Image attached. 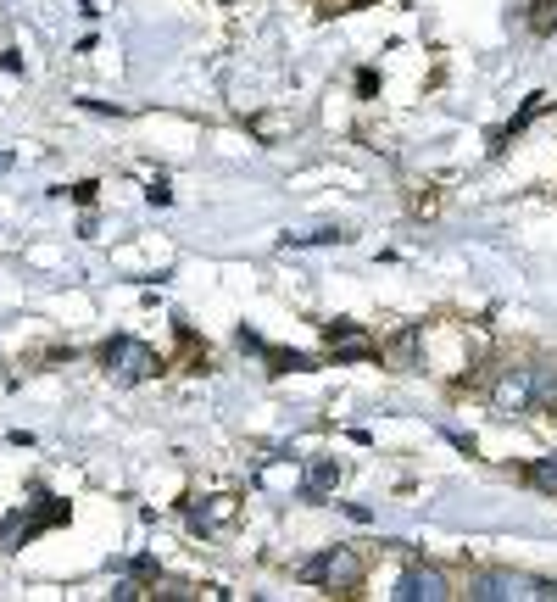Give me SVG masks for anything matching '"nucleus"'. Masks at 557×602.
<instances>
[{
    "instance_id": "1",
    "label": "nucleus",
    "mask_w": 557,
    "mask_h": 602,
    "mask_svg": "<svg viewBox=\"0 0 557 602\" xmlns=\"http://www.w3.org/2000/svg\"><path fill=\"white\" fill-rule=\"evenodd\" d=\"M101 363H106V374H112L117 385H140V380H151L156 368V352L151 346H140V341H129V335H117V341H106L101 346Z\"/></svg>"
},
{
    "instance_id": "11",
    "label": "nucleus",
    "mask_w": 557,
    "mask_h": 602,
    "mask_svg": "<svg viewBox=\"0 0 557 602\" xmlns=\"http://www.w3.org/2000/svg\"><path fill=\"white\" fill-rule=\"evenodd\" d=\"M557 28V0H535V34H552Z\"/></svg>"
},
{
    "instance_id": "4",
    "label": "nucleus",
    "mask_w": 557,
    "mask_h": 602,
    "mask_svg": "<svg viewBox=\"0 0 557 602\" xmlns=\"http://www.w3.org/2000/svg\"><path fill=\"white\" fill-rule=\"evenodd\" d=\"M535 580H524V575H513V569H491V575H480L474 586H468V597L474 602H507V597H524Z\"/></svg>"
},
{
    "instance_id": "6",
    "label": "nucleus",
    "mask_w": 557,
    "mask_h": 602,
    "mask_svg": "<svg viewBox=\"0 0 557 602\" xmlns=\"http://www.w3.org/2000/svg\"><path fill=\"white\" fill-rule=\"evenodd\" d=\"M496 413H530V368H513V374H502V385H496Z\"/></svg>"
},
{
    "instance_id": "9",
    "label": "nucleus",
    "mask_w": 557,
    "mask_h": 602,
    "mask_svg": "<svg viewBox=\"0 0 557 602\" xmlns=\"http://www.w3.org/2000/svg\"><path fill=\"white\" fill-rule=\"evenodd\" d=\"M530 485H535V491H546V497H557V458L530 463Z\"/></svg>"
},
{
    "instance_id": "5",
    "label": "nucleus",
    "mask_w": 557,
    "mask_h": 602,
    "mask_svg": "<svg viewBox=\"0 0 557 602\" xmlns=\"http://www.w3.org/2000/svg\"><path fill=\"white\" fill-rule=\"evenodd\" d=\"M62 519H67V502H56V497H39V513H34V519H12L6 530H0V536H6V541L17 547V541L39 536V530H51V524H62Z\"/></svg>"
},
{
    "instance_id": "10",
    "label": "nucleus",
    "mask_w": 557,
    "mask_h": 602,
    "mask_svg": "<svg viewBox=\"0 0 557 602\" xmlns=\"http://www.w3.org/2000/svg\"><path fill=\"white\" fill-rule=\"evenodd\" d=\"M257 352H262V357H268V363H273V374H296V368H312V363H307V357H301V352H273V346H257Z\"/></svg>"
},
{
    "instance_id": "2",
    "label": "nucleus",
    "mask_w": 557,
    "mask_h": 602,
    "mask_svg": "<svg viewBox=\"0 0 557 602\" xmlns=\"http://www.w3.org/2000/svg\"><path fill=\"white\" fill-rule=\"evenodd\" d=\"M301 580H318V586H329V591H357L363 586V558L346 552V547H329L324 558H312L307 569H301Z\"/></svg>"
},
{
    "instance_id": "3",
    "label": "nucleus",
    "mask_w": 557,
    "mask_h": 602,
    "mask_svg": "<svg viewBox=\"0 0 557 602\" xmlns=\"http://www.w3.org/2000/svg\"><path fill=\"white\" fill-rule=\"evenodd\" d=\"M396 597H402V602H441V597H452V586H446L441 569H424V563H413V569L396 580Z\"/></svg>"
},
{
    "instance_id": "8",
    "label": "nucleus",
    "mask_w": 557,
    "mask_h": 602,
    "mask_svg": "<svg viewBox=\"0 0 557 602\" xmlns=\"http://www.w3.org/2000/svg\"><path fill=\"white\" fill-rule=\"evenodd\" d=\"M340 480V463H312V474H307V485H301V497H324V491H329V485H335Z\"/></svg>"
},
{
    "instance_id": "7",
    "label": "nucleus",
    "mask_w": 557,
    "mask_h": 602,
    "mask_svg": "<svg viewBox=\"0 0 557 602\" xmlns=\"http://www.w3.org/2000/svg\"><path fill=\"white\" fill-rule=\"evenodd\" d=\"M530 407H541V413H557V374H541V368H530Z\"/></svg>"
}]
</instances>
